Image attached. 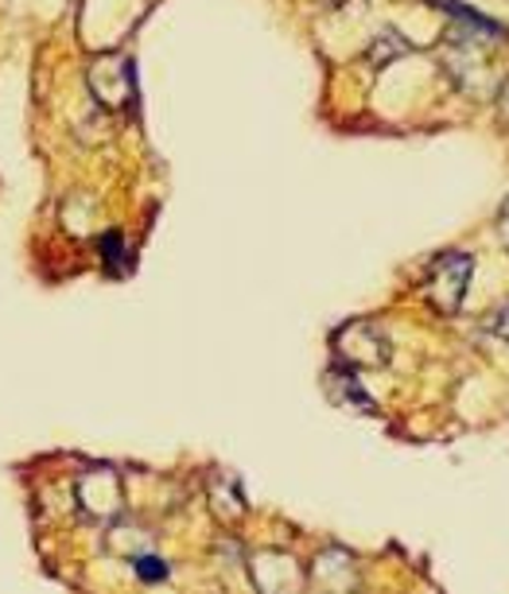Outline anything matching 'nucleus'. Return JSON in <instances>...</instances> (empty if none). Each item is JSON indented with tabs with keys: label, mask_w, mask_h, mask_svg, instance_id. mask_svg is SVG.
<instances>
[{
	"label": "nucleus",
	"mask_w": 509,
	"mask_h": 594,
	"mask_svg": "<svg viewBox=\"0 0 509 594\" xmlns=\"http://www.w3.org/2000/svg\"><path fill=\"white\" fill-rule=\"evenodd\" d=\"M471 268H475V260H471L467 253H443V257L432 265L428 292H432V303L443 311V315L460 311L463 292H467V280H471Z\"/></svg>",
	"instance_id": "1"
},
{
	"label": "nucleus",
	"mask_w": 509,
	"mask_h": 594,
	"mask_svg": "<svg viewBox=\"0 0 509 594\" xmlns=\"http://www.w3.org/2000/svg\"><path fill=\"white\" fill-rule=\"evenodd\" d=\"M78 509L93 520H113L121 513V478L113 470H86L75 482Z\"/></svg>",
	"instance_id": "2"
},
{
	"label": "nucleus",
	"mask_w": 509,
	"mask_h": 594,
	"mask_svg": "<svg viewBox=\"0 0 509 594\" xmlns=\"http://www.w3.org/2000/svg\"><path fill=\"white\" fill-rule=\"evenodd\" d=\"M90 90L98 93L101 105H118V101L136 98V63L125 55H109L98 59L90 70Z\"/></svg>",
	"instance_id": "3"
},
{
	"label": "nucleus",
	"mask_w": 509,
	"mask_h": 594,
	"mask_svg": "<svg viewBox=\"0 0 509 594\" xmlns=\"http://www.w3.org/2000/svg\"><path fill=\"white\" fill-rule=\"evenodd\" d=\"M339 358L351 361V366H385L389 361V350H385V335L374 327V323H351V327L339 330Z\"/></svg>",
	"instance_id": "4"
},
{
	"label": "nucleus",
	"mask_w": 509,
	"mask_h": 594,
	"mask_svg": "<svg viewBox=\"0 0 509 594\" xmlns=\"http://www.w3.org/2000/svg\"><path fill=\"white\" fill-rule=\"evenodd\" d=\"M327 396H331L339 408H354V412H369V408H374V401L362 393L354 369H351V373H343V369H331V373H327Z\"/></svg>",
	"instance_id": "5"
},
{
	"label": "nucleus",
	"mask_w": 509,
	"mask_h": 594,
	"mask_svg": "<svg viewBox=\"0 0 509 594\" xmlns=\"http://www.w3.org/2000/svg\"><path fill=\"white\" fill-rule=\"evenodd\" d=\"M98 249H101V257H106V265H109V272H125V237L121 234H106L98 242Z\"/></svg>",
	"instance_id": "6"
},
{
	"label": "nucleus",
	"mask_w": 509,
	"mask_h": 594,
	"mask_svg": "<svg viewBox=\"0 0 509 594\" xmlns=\"http://www.w3.org/2000/svg\"><path fill=\"white\" fill-rule=\"evenodd\" d=\"M133 568L144 583H159V579H167V563L156 560V556H141V560H133Z\"/></svg>",
	"instance_id": "7"
},
{
	"label": "nucleus",
	"mask_w": 509,
	"mask_h": 594,
	"mask_svg": "<svg viewBox=\"0 0 509 594\" xmlns=\"http://www.w3.org/2000/svg\"><path fill=\"white\" fill-rule=\"evenodd\" d=\"M501 237H506V245H509V202L501 206Z\"/></svg>",
	"instance_id": "8"
},
{
	"label": "nucleus",
	"mask_w": 509,
	"mask_h": 594,
	"mask_svg": "<svg viewBox=\"0 0 509 594\" xmlns=\"http://www.w3.org/2000/svg\"><path fill=\"white\" fill-rule=\"evenodd\" d=\"M501 105H506V113H509V90H506V101H501Z\"/></svg>",
	"instance_id": "9"
}]
</instances>
